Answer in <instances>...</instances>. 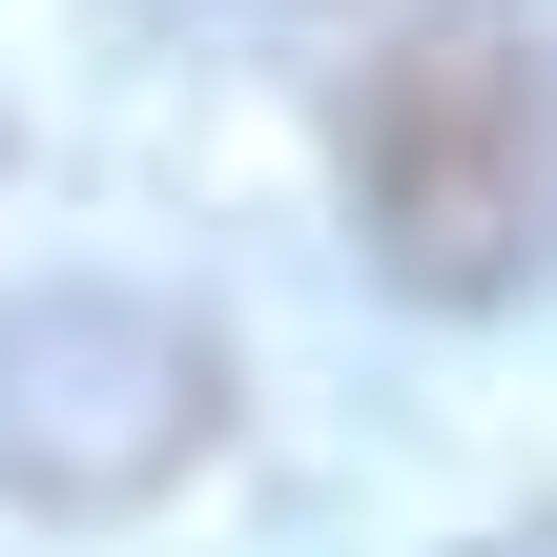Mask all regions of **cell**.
<instances>
[{
  "label": "cell",
  "mask_w": 557,
  "mask_h": 557,
  "mask_svg": "<svg viewBox=\"0 0 557 557\" xmlns=\"http://www.w3.org/2000/svg\"><path fill=\"white\" fill-rule=\"evenodd\" d=\"M331 186H351V248L413 310H517L557 269V41L537 21H413L351 83Z\"/></svg>",
  "instance_id": "1"
},
{
  "label": "cell",
  "mask_w": 557,
  "mask_h": 557,
  "mask_svg": "<svg viewBox=\"0 0 557 557\" xmlns=\"http://www.w3.org/2000/svg\"><path fill=\"white\" fill-rule=\"evenodd\" d=\"M207 434H227V351H207L165 289H41V310L0 331V475H21V496L124 517V496H165Z\"/></svg>",
  "instance_id": "2"
}]
</instances>
